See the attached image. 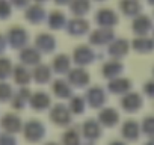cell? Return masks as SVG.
Returning a JSON list of instances; mask_svg holds the SVG:
<instances>
[{
    "label": "cell",
    "instance_id": "7a4b0ae2",
    "mask_svg": "<svg viewBox=\"0 0 154 145\" xmlns=\"http://www.w3.org/2000/svg\"><path fill=\"white\" fill-rule=\"evenodd\" d=\"M112 145H124V143H119V142H113Z\"/></svg>",
    "mask_w": 154,
    "mask_h": 145
},
{
    "label": "cell",
    "instance_id": "3957f363",
    "mask_svg": "<svg viewBox=\"0 0 154 145\" xmlns=\"http://www.w3.org/2000/svg\"><path fill=\"white\" fill-rule=\"evenodd\" d=\"M50 145H56V143H50Z\"/></svg>",
    "mask_w": 154,
    "mask_h": 145
},
{
    "label": "cell",
    "instance_id": "6da1fadb",
    "mask_svg": "<svg viewBox=\"0 0 154 145\" xmlns=\"http://www.w3.org/2000/svg\"><path fill=\"white\" fill-rule=\"evenodd\" d=\"M124 131H125V136H128L130 139H136V125H131V124H127L124 127Z\"/></svg>",
    "mask_w": 154,
    "mask_h": 145
}]
</instances>
